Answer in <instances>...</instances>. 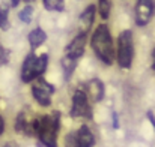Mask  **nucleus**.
Wrapping results in <instances>:
<instances>
[{"instance_id":"obj_1","label":"nucleus","mask_w":155,"mask_h":147,"mask_svg":"<svg viewBox=\"0 0 155 147\" xmlns=\"http://www.w3.org/2000/svg\"><path fill=\"white\" fill-rule=\"evenodd\" d=\"M91 47L100 62L105 66H111L116 62V48L108 26L100 24L91 36Z\"/></svg>"},{"instance_id":"obj_2","label":"nucleus","mask_w":155,"mask_h":147,"mask_svg":"<svg viewBox=\"0 0 155 147\" xmlns=\"http://www.w3.org/2000/svg\"><path fill=\"white\" fill-rule=\"evenodd\" d=\"M59 131H60V113L59 111L39 117L36 137L39 138L41 144L44 147H57Z\"/></svg>"},{"instance_id":"obj_3","label":"nucleus","mask_w":155,"mask_h":147,"mask_svg":"<svg viewBox=\"0 0 155 147\" xmlns=\"http://www.w3.org/2000/svg\"><path fill=\"white\" fill-rule=\"evenodd\" d=\"M134 60V39L131 30H124L117 36L116 62L122 69H131Z\"/></svg>"},{"instance_id":"obj_4","label":"nucleus","mask_w":155,"mask_h":147,"mask_svg":"<svg viewBox=\"0 0 155 147\" xmlns=\"http://www.w3.org/2000/svg\"><path fill=\"white\" fill-rule=\"evenodd\" d=\"M71 117H74V119H86V120H92L94 119L91 99L87 98V95H86V92L83 89H77L74 92V95H72Z\"/></svg>"},{"instance_id":"obj_5","label":"nucleus","mask_w":155,"mask_h":147,"mask_svg":"<svg viewBox=\"0 0 155 147\" xmlns=\"http://www.w3.org/2000/svg\"><path fill=\"white\" fill-rule=\"evenodd\" d=\"M54 92H56V87L53 86L51 83H48L44 77L36 78L33 86H32V96L44 108L51 105V96Z\"/></svg>"},{"instance_id":"obj_6","label":"nucleus","mask_w":155,"mask_h":147,"mask_svg":"<svg viewBox=\"0 0 155 147\" xmlns=\"http://www.w3.org/2000/svg\"><path fill=\"white\" fill-rule=\"evenodd\" d=\"M154 15V0H137L136 9H134V18L136 24L139 27H143L149 24Z\"/></svg>"},{"instance_id":"obj_7","label":"nucleus","mask_w":155,"mask_h":147,"mask_svg":"<svg viewBox=\"0 0 155 147\" xmlns=\"http://www.w3.org/2000/svg\"><path fill=\"white\" fill-rule=\"evenodd\" d=\"M86 42H87V33H84V32L77 33V35L72 38V41L66 45V48H65V56L78 60V59L84 54Z\"/></svg>"},{"instance_id":"obj_8","label":"nucleus","mask_w":155,"mask_h":147,"mask_svg":"<svg viewBox=\"0 0 155 147\" xmlns=\"http://www.w3.org/2000/svg\"><path fill=\"white\" fill-rule=\"evenodd\" d=\"M36 57H38V56H36L33 51H30V53L26 56L24 62H23L20 77H21V81L26 83V84L36 80Z\"/></svg>"},{"instance_id":"obj_9","label":"nucleus","mask_w":155,"mask_h":147,"mask_svg":"<svg viewBox=\"0 0 155 147\" xmlns=\"http://www.w3.org/2000/svg\"><path fill=\"white\" fill-rule=\"evenodd\" d=\"M86 95H87V98L91 99V102H94V104H98V102H101L104 98V95H105V89H104V84L101 80H98V78H92V80H89L87 83H86Z\"/></svg>"},{"instance_id":"obj_10","label":"nucleus","mask_w":155,"mask_h":147,"mask_svg":"<svg viewBox=\"0 0 155 147\" xmlns=\"http://www.w3.org/2000/svg\"><path fill=\"white\" fill-rule=\"evenodd\" d=\"M95 14H97V6L95 5H89L84 8V11L80 14V23H81V32L89 33V30L94 26L95 21Z\"/></svg>"},{"instance_id":"obj_11","label":"nucleus","mask_w":155,"mask_h":147,"mask_svg":"<svg viewBox=\"0 0 155 147\" xmlns=\"http://www.w3.org/2000/svg\"><path fill=\"white\" fill-rule=\"evenodd\" d=\"M77 134V141H78V147H94L95 146V137L91 131V128L87 125H81L78 128Z\"/></svg>"},{"instance_id":"obj_12","label":"nucleus","mask_w":155,"mask_h":147,"mask_svg":"<svg viewBox=\"0 0 155 147\" xmlns=\"http://www.w3.org/2000/svg\"><path fill=\"white\" fill-rule=\"evenodd\" d=\"M27 41H29V45H30L32 51H33V50L41 47V45L47 41V33H45L41 27H36V29H33V30L29 33Z\"/></svg>"},{"instance_id":"obj_13","label":"nucleus","mask_w":155,"mask_h":147,"mask_svg":"<svg viewBox=\"0 0 155 147\" xmlns=\"http://www.w3.org/2000/svg\"><path fill=\"white\" fill-rule=\"evenodd\" d=\"M60 65H62V69H63V74H65V80L68 81V80L72 77V74H74V71H75V68H77V60H75V59H71V57H68V56H65V57L60 60Z\"/></svg>"},{"instance_id":"obj_14","label":"nucleus","mask_w":155,"mask_h":147,"mask_svg":"<svg viewBox=\"0 0 155 147\" xmlns=\"http://www.w3.org/2000/svg\"><path fill=\"white\" fill-rule=\"evenodd\" d=\"M47 68H48V54L42 53L41 56L36 57V78L44 77Z\"/></svg>"},{"instance_id":"obj_15","label":"nucleus","mask_w":155,"mask_h":147,"mask_svg":"<svg viewBox=\"0 0 155 147\" xmlns=\"http://www.w3.org/2000/svg\"><path fill=\"white\" fill-rule=\"evenodd\" d=\"M42 5L47 11L62 12L65 9V0H42Z\"/></svg>"},{"instance_id":"obj_16","label":"nucleus","mask_w":155,"mask_h":147,"mask_svg":"<svg viewBox=\"0 0 155 147\" xmlns=\"http://www.w3.org/2000/svg\"><path fill=\"white\" fill-rule=\"evenodd\" d=\"M98 11L103 20H108L111 12V0H98Z\"/></svg>"},{"instance_id":"obj_17","label":"nucleus","mask_w":155,"mask_h":147,"mask_svg":"<svg viewBox=\"0 0 155 147\" xmlns=\"http://www.w3.org/2000/svg\"><path fill=\"white\" fill-rule=\"evenodd\" d=\"M32 17H33V6H30V5L24 6V8L20 11V14H18V18H20L23 23H30V21H32Z\"/></svg>"},{"instance_id":"obj_18","label":"nucleus","mask_w":155,"mask_h":147,"mask_svg":"<svg viewBox=\"0 0 155 147\" xmlns=\"http://www.w3.org/2000/svg\"><path fill=\"white\" fill-rule=\"evenodd\" d=\"M65 147H78V141H77V134L75 132H69L65 135Z\"/></svg>"},{"instance_id":"obj_19","label":"nucleus","mask_w":155,"mask_h":147,"mask_svg":"<svg viewBox=\"0 0 155 147\" xmlns=\"http://www.w3.org/2000/svg\"><path fill=\"white\" fill-rule=\"evenodd\" d=\"M8 60H9V53H8V50L3 48V47L0 45V66L6 65Z\"/></svg>"},{"instance_id":"obj_20","label":"nucleus","mask_w":155,"mask_h":147,"mask_svg":"<svg viewBox=\"0 0 155 147\" xmlns=\"http://www.w3.org/2000/svg\"><path fill=\"white\" fill-rule=\"evenodd\" d=\"M0 27H8V12L5 9H0Z\"/></svg>"},{"instance_id":"obj_21","label":"nucleus","mask_w":155,"mask_h":147,"mask_svg":"<svg viewBox=\"0 0 155 147\" xmlns=\"http://www.w3.org/2000/svg\"><path fill=\"white\" fill-rule=\"evenodd\" d=\"M113 128L114 129H119V117H117V113L116 111H113Z\"/></svg>"},{"instance_id":"obj_22","label":"nucleus","mask_w":155,"mask_h":147,"mask_svg":"<svg viewBox=\"0 0 155 147\" xmlns=\"http://www.w3.org/2000/svg\"><path fill=\"white\" fill-rule=\"evenodd\" d=\"M148 120L151 122V125H152V128H154V131H155V116H154V113L152 111H148Z\"/></svg>"},{"instance_id":"obj_23","label":"nucleus","mask_w":155,"mask_h":147,"mask_svg":"<svg viewBox=\"0 0 155 147\" xmlns=\"http://www.w3.org/2000/svg\"><path fill=\"white\" fill-rule=\"evenodd\" d=\"M3 132H5V120H3V117L0 116V137H2Z\"/></svg>"},{"instance_id":"obj_24","label":"nucleus","mask_w":155,"mask_h":147,"mask_svg":"<svg viewBox=\"0 0 155 147\" xmlns=\"http://www.w3.org/2000/svg\"><path fill=\"white\" fill-rule=\"evenodd\" d=\"M152 69H154V72H155V48L152 51Z\"/></svg>"},{"instance_id":"obj_25","label":"nucleus","mask_w":155,"mask_h":147,"mask_svg":"<svg viewBox=\"0 0 155 147\" xmlns=\"http://www.w3.org/2000/svg\"><path fill=\"white\" fill-rule=\"evenodd\" d=\"M3 147H18V146H17L15 143H6V144H5Z\"/></svg>"},{"instance_id":"obj_26","label":"nucleus","mask_w":155,"mask_h":147,"mask_svg":"<svg viewBox=\"0 0 155 147\" xmlns=\"http://www.w3.org/2000/svg\"><path fill=\"white\" fill-rule=\"evenodd\" d=\"M18 3H20V0H11V5L15 8V6H18Z\"/></svg>"},{"instance_id":"obj_27","label":"nucleus","mask_w":155,"mask_h":147,"mask_svg":"<svg viewBox=\"0 0 155 147\" xmlns=\"http://www.w3.org/2000/svg\"><path fill=\"white\" fill-rule=\"evenodd\" d=\"M24 2H27V3H29V2H33V0H24Z\"/></svg>"}]
</instances>
